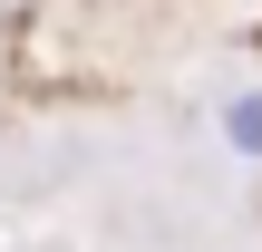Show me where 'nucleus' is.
<instances>
[{"instance_id":"obj_1","label":"nucleus","mask_w":262,"mask_h":252,"mask_svg":"<svg viewBox=\"0 0 262 252\" xmlns=\"http://www.w3.org/2000/svg\"><path fill=\"white\" fill-rule=\"evenodd\" d=\"M224 146L262 165V87H243V97H224Z\"/></svg>"}]
</instances>
